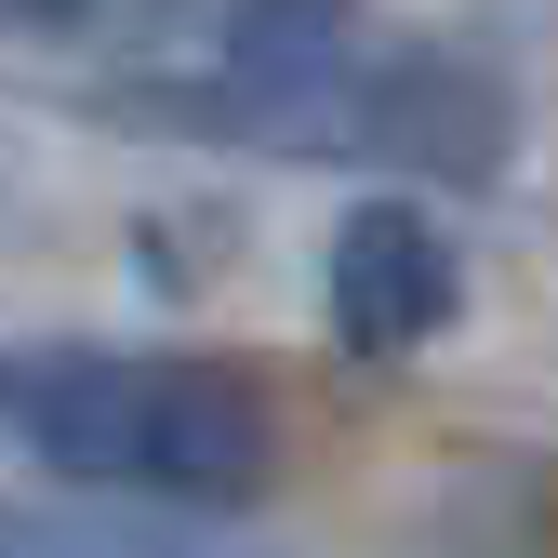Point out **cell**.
Here are the masks:
<instances>
[{
	"label": "cell",
	"mask_w": 558,
	"mask_h": 558,
	"mask_svg": "<svg viewBox=\"0 0 558 558\" xmlns=\"http://www.w3.org/2000/svg\"><path fill=\"white\" fill-rule=\"evenodd\" d=\"M27 439L81 493H160L173 519H240L279 465L266 399L214 360H107V345H53L14 386Z\"/></svg>",
	"instance_id": "6da1fadb"
},
{
	"label": "cell",
	"mask_w": 558,
	"mask_h": 558,
	"mask_svg": "<svg viewBox=\"0 0 558 558\" xmlns=\"http://www.w3.org/2000/svg\"><path fill=\"white\" fill-rule=\"evenodd\" d=\"M452 306H465V266H452V240L412 199H360L332 227V332L360 360H399V345L452 332Z\"/></svg>",
	"instance_id": "7a4b0ae2"
},
{
	"label": "cell",
	"mask_w": 558,
	"mask_h": 558,
	"mask_svg": "<svg viewBox=\"0 0 558 558\" xmlns=\"http://www.w3.org/2000/svg\"><path fill=\"white\" fill-rule=\"evenodd\" d=\"M360 133L373 160H399V173H439V186H478L506 160V81L493 66H465V53H386L373 81H360Z\"/></svg>",
	"instance_id": "3957f363"
},
{
	"label": "cell",
	"mask_w": 558,
	"mask_h": 558,
	"mask_svg": "<svg viewBox=\"0 0 558 558\" xmlns=\"http://www.w3.org/2000/svg\"><path fill=\"white\" fill-rule=\"evenodd\" d=\"M345 53V0H227V81L253 107H293L306 81H332Z\"/></svg>",
	"instance_id": "277c9868"
},
{
	"label": "cell",
	"mask_w": 558,
	"mask_h": 558,
	"mask_svg": "<svg viewBox=\"0 0 558 558\" xmlns=\"http://www.w3.org/2000/svg\"><path fill=\"white\" fill-rule=\"evenodd\" d=\"M66 558H227V545H214V519H186L173 545H147V532H66Z\"/></svg>",
	"instance_id": "5b68a950"
}]
</instances>
